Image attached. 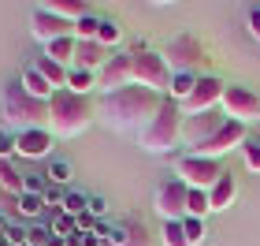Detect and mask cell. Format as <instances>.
<instances>
[{"instance_id": "obj_12", "label": "cell", "mask_w": 260, "mask_h": 246, "mask_svg": "<svg viewBox=\"0 0 260 246\" xmlns=\"http://www.w3.org/2000/svg\"><path fill=\"white\" fill-rule=\"evenodd\" d=\"M223 112L234 123H253L260 120V97L245 86H227L223 90Z\"/></svg>"}, {"instance_id": "obj_24", "label": "cell", "mask_w": 260, "mask_h": 246, "mask_svg": "<svg viewBox=\"0 0 260 246\" xmlns=\"http://www.w3.org/2000/svg\"><path fill=\"white\" fill-rule=\"evenodd\" d=\"M193 86H197V75H171V82H168V97H171L175 104H182V101L193 93Z\"/></svg>"}, {"instance_id": "obj_30", "label": "cell", "mask_w": 260, "mask_h": 246, "mask_svg": "<svg viewBox=\"0 0 260 246\" xmlns=\"http://www.w3.org/2000/svg\"><path fill=\"white\" fill-rule=\"evenodd\" d=\"M41 209H45V194H22L19 198V216H41Z\"/></svg>"}, {"instance_id": "obj_1", "label": "cell", "mask_w": 260, "mask_h": 246, "mask_svg": "<svg viewBox=\"0 0 260 246\" xmlns=\"http://www.w3.org/2000/svg\"><path fill=\"white\" fill-rule=\"evenodd\" d=\"M164 93H152L145 86H126L115 93H104L101 97V120L112 127V131H141V127L152 123V116L164 108Z\"/></svg>"}, {"instance_id": "obj_32", "label": "cell", "mask_w": 260, "mask_h": 246, "mask_svg": "<svg viewBox=\"0 0 260 246\" xmlns=\"http://www.w3.org/2000/svg\"><path fill=\"white\" fill-rule=\"evenodd\" d=\"M97 41L104 45V49H112V45H119L123 41V30L115 26V22H108V19H101V30H97Z\"/></svg>"}, {"instance_id": "obj_40", "label": "cell", "mask_w": 260, "mask_h": 246, "mask_svg": "<svg viewBox=\"0 0 260 246\" xmlns=\"http://www.w3.org/2000/svg\"><path fill=\"white\" fill-rule=\"evenodd\" d=\"M11 153H15V134H8V131H0V160H8Z\"/></svg>"}, {"instance_id": "obj_37", "label": "cell", "mask_w": 260, "mask_h": 246, "mask_svg": "<svg viewBox=\"0 0 260 246\" xmlns=\"http://www.w3.org/2000/svg\"><path fill=\"white\" fill-rule=\"evenodd\" d=\"M4 242H8V246H30V231H26V228H8Z\"/></svg>"}, {"instance_id": "obj_41", "label": "cell", "mask_w": 260, "mask_h": 246, "mask_svg": "<svg viewBox=\"0 0 260 246\" xmlns=\"http://www.w3.org/2000/svg\"><path fill=\"white\" fill-rule=\"evenodd\" d=\"M89 213H93V216H104V213H108V202H104L101 194H93V198H89Z\"/></svg>"}, {"instance_id": "obj_19", "label": "cell", "mask_w": 260, "mask_h": 246, "mask_svg": "<svg viewBox=\"0 0 260 246\" xmlns=\"http://www.w3.org/2000/svg\"><path fill=\"white\" fill-rule=\"evenodd\" d=\"M19 82H22V90H26L30 97H38V101H52V93H56V90L49 86V82L41 78V71H38V67H26Z\"/></svg>"}, {"instance_id": "obj_13", "label": "cell", "mask_w": 260, "mask_h": 246, "mask_svg": "<svg viewBox=\"0 0 260 246\" xmlns=\"http://www.w3.org/2000/svg\"><path fill=\"white\" fill-rule=\"evenodd\" d=\"M30 34H34L41 45H52V41L75 38V22L52 15V11H45V8H34V15H30Z\"/></svg>"}, {"instance_id": "obj_29", "label": "cell", "mask_w": 260, "mask_h": 246, "mask_svg": "<svg viewBox=\"0 0 260 246\" xmlns=\"http://www.w3.org/2000/svg\"><path fill=\"white\" fill-rule=\"evenodd\" d=\"M97 30H101V19L97 15H86L75 22V41H97Z\"/></svg>"}, {"instance_id": "obj_10", "label": "cell", "mask_w": 260, "mask_h": 246, "mask_svg": "<svg viewBox=\"0 0 260 246\" xmlns=\"http://www.w3.org/2000/svg\"><path fill=\"white\" fill-rule=\"evenodd\" d=\"M223 82L216 78V75H201L197 78V86H193V93L186 97L179 108H182V116H201V112H216V104H223Z\"/></svg>"}, {"instance_id": "obj_8", "label": "cell", "mask_w": 260, "mask_h": 246, "mask_svg": "<svg viewBox=\"0 0 260 246\" xmlns=\"http://www.w3.org/2000/svg\"><path fill=\"white\" fill-rule=\"evenodd\" d=\"M205 60L201 56V41L190 38V34H179V38H171L164 45V64H168L171 75H193V67Z\"/></svg>"}, {"instance_id": "obj_36", "label": "cell", "mask_w": 260, "mask_h": 246, "mask_svg": "<svg viewBox=\"0 0 260 246\" xmlns=\"http://www.w3.org/2000/svg\"><path fill=\"white\" fill-rule=\"evenodd\" d=\"M245 30L253 34V41H260V4H253L245 11Z\"/></svg>"}, {"instance_id": "obj_23", "label": "cell", "mask_w": 260, "mask_h": 246, "mask_svg": "<svg viewBox=\"0 0 260 246\" xmlns=\"http://www.w3.org/2000/svg\"><path fill=\"white\" fill-rule=\"evenodd\" d=\"M45 56L49 60H56L60 67H75V38H63V41H52V45H45Z\"/></svg>"}, {"instance_id": "obj_6", "label": "cell", "mask_w": 260, "mask_h": 246, "mask_svg": "<svg viewBox=\"0 0 260 246\" xmlns=\"http://www.w3.org/2000/svg\"><path fill=\"white\" fill-rule=\"evenodd\" d=\"M134 56V86H145L152 93H164L171 82V71L164 64V52H152V49H138L130 52Z\"/></svg>"}, {"instance_id": "obj_4", "label": "cell", "mask_w": 260, "mask_h": 246, "mask_svg": "<svg viewBox=\"0 0 260 246\" xmlns=\"http://www.w3.org/2000/svg\"><path fill=\"white\" fill-rule=\"evenodd\" d=\"M182 120H186L182 108L168 97V101H164V108L152 116V123L138 131V146L145 149V153H156V157L171 153L175 146H182Z\"/></svg>"}, {"instance_id": "obj_22", "label": "cell", "mask_w": 260, "mask_h": 246, "mask_svg": "<svg viewBox=\"0 0 260 246\" xmlns=\"http://www.w3.org/2000/svg\"><path fill=\"white\" fill-rule=\"evenodd\" d=\"M67 90L78 93V97H89V90H97V71H82V67H71L67 71Z\"/></svg>"}, {"instance_id": "obj_11", "label": "cell", "mask_w": 260, "mask_h": 246, "mask_svg": "<svg viewBox=\"0 0 260 246\" xmlns=\"http://www.w3.org/2000/svg\"><path fill=\"white\" fill-rule=\"evenodd\" d=\"M134 86V56L130 52H115L108 64L97 71V90L101 93H115V90H126Z\"/></svg>"}, {"instance_id": "obj_17", "label": "cell", "mask_w": 260, "mask_h": 246, "mask_svg": "<svg viewBox=\"0 0 260 246\" xmlns=\"http://www.w3.org/2000/svg\"><path fill=\"white\" fill-rule=\"evenodd\" d=\"M234 198H238V183H234V175H223V179L208 190L212 213H223V209H231V205H234Z\"/></svg>"}, {"instance_id": "obj_18", "label": "cell", "mask_w": 260, "mask_h": 246, "mask_svg": "<svg viewBox=\"0 0 260 246\" xmlns=\"http://www.w3.org/2000/svg\"><path fill=\"white\" fill-rule=\"evenodd\" d=\"M45 11H52V15H60L67 22H78V19H86L89 15V8L82 4V0H49V4H41Z\"/></svg>"}, {"instance_id": "obj_35", "label": "cell", "mask_w": 260, "mask_h": 246, "mask_svg": "<svg viewBox=\"0 0 260 246\" xmlns=\"http://www.w3.org/2000/svg\"><path fill=\"white\" fill-rule=\"evenodd\" d=\"M242 160H245V168H249V172L260 175V142H245L242 146Z\"/></svg>"}, {"instance_id": "obj_15", "label": "cell", "mask_w": 260, "mask_h": 246, "mask_svg": "<svg viewBox=\"0 0 260 246\" xmlns=\"http://www.w3.org/2000/svg\"><path fill=\"white\" fill-rule=\"evenodd\" d=\"M56 146V138L45 131V127H38V131H22L15 134V153L26 157V160H38V157H49Z\"/></svg>"}, {"instance_id": "obj_28", "label": "cell", "mask_w": 260, "mask_h": 246, "mask_svg": "<svg viewBox=\"0 0 260 246\" xmlns=\"http://www.w3.org/2000/svg\"><path fill=\"white\" fill-rule=\"evenodd\" d=\"M123 246H152L149 228L141 224V220H130V224H126V239H123Z\"/></svg>"}, {"instance_id": "obj_26", "label": "cell", "mask_w": 260, "mask_h": 246, "mask_svg": "<svg viewBox=\"0 0 260 246\" xmlns=\"http://www.w3.org/2000/svg\"><path fill=\"white\" fill-rule=\"evenodd\" d=\"M208 213H212L208 190H190V198H186V216H197V220H205Z\"/></svg>"}, {"instance_id": "obj_7", "label": "cell", "mask_w": 260, "mask_h": 246, "mask_svg": "<svg viewBox=\"0 0 260 246\" xmlns=\"http://www.w3.org/2000/svg\"><path fill=\"white\" fill-rule=\"evenodd\" d=\"M186 198H190V186L182 179H164L156 186V194H152V209H156V216L164 224H175V220H186Z\"/></svg>"}, {"instance_id": "obj_39", "label": "cell", "mask_w": 260, "mask_h": 246, "mask_svg": "<svg viewBox=\"0 0 260 246\" xmlns=\"http://www.w3.org/2000/svg\"><path fill=\"white\" fill-rule=\"evenodd\" d=\"M49 239H52V231H49V228H41V224H34V228H30V246H49Z\"/></svg>"}, {"instance_id": "obj_34", "label": "cell", "mask_w": 260, "mask_h": 246, "mask_svg": "<svg viewBox=\"0 0 260 246\" xmlns=\"http://www.w3.org/2000/svg\"><path fill=\"white\" fill-rule=\"evenodd\" d=\"M164 246H190V242H186V231H182V220L164 224Z\"/></svg>"}, {"instance_id": "obj_42", "label": "cell", "mask_w": 260, "mask_h": 246, "mask_svg": "<svg viewBox=\"0 0 260 246\" xmlns=\"http://www.w3.org/2000/svg\"><path fill=\"white\" fill-rule=\"evenodd\" d=\"M4 235H8V220L0 216V239H4Z\"/></svg>"}, {"instance_id": "obj_9", "label": "cell", "mask_w": 260, "mask_h": 246, "mask_svg": "<svg viewBox=\"0 0 260 246\" xmlns=\"http://www.w3.org/2000/svg\"><path fill=\"white\" fill-rule=\"evenodd\" d=\"M249 138H245V123H234V120H227L219 127L216 134L208 138V142H201L197 149H190L193 157H208V160H219V157H227L231 149H242Z\"/></svg>"}, {"instance_id": "obj_20", "label": "cell", "mask_w": 260, "mask_h": 246, "mask_svg": "<svg viewBox=\"0 0 260 246\" xmlns=\"http://www.w3.org/2000/svg\"><path fill=\"white\" fill-rule=\"evenodd\" d=\"M0 190L11 194V198H22V194H26V175H19L8 160H0Z\"/></svg>"}, {"instance_id": "obj_21", "label": "cell", "mask_w": 260, "mask_h": 246, "mask_svg": "<svg viewBox=\"0 0 260 246\" xmlns=\"http://www.w3.org/2000/svg\"><path fill=\"white\" fill-rule=\"evenodd\" d=\"M41 71V78L49 82L52 90H67V67H60L56 60H49V56H38V64H34Z\"/></svg>"}, {"instance_id": "obj_3", "label": "cell", "mask_w": 260, "mask_h": 246, "mask_svg": "<svg viewBox=\"0 0 260 246\" xmlns=\"http://www.w3.org/2000/svg\"><path fill=\"white\" fill-rule=\"evenodd\" d=\"M93 116H97V104L89 97H78L71 90H56L52 101H49V123H45V131L52 138H75L93 123Z\"/></svg>"}, {"instance_id": "obj_27", "label": "cell", "mask_w": 260, "mask_h": 246, "mask_svg": "<svg viewBox=\"0 0 260 246\" xmlns=\"http://www.w3.org/2000/svg\"><path fill=\"white\" fill-rule=\"evenodd\" d=\"M60 213H67V216H82V213H89V194H82V190H67Z\"/></svg>"}, {"instance_id": "obj_16", "label": "cell", "mask_w": 260, "mask_h": 246, "mask_svg": "<svg viewBox=\"0 0 260 246\" xmlns=\"http://www.w3.org/2000/svg\"><path fill=\"white\" fill-rule=\"evenodd\" d=\"M108 60L112 56L101 41H75V67H82V71H101Z\"/></svg>"}, {"instance_id": "obj_25", "label": "cell", "mask_w": 260, "mask_h": 246, "mask_svg": "<svg viewBox=\"0 0 260 246\" xmlns=\"http://www.w3.org/2000/svg\"><path fill=\"white\" fill-rule=\"evenodd\" d=\"M49 231H52L56 239L71 242V239H78V220H75V216H67V213H56V216H52V224H49Z\"/></svg>"}, {"instance_id": "obj_14", "label": "cell", "mask_w": 260, "mask_h": 246, "mask_svg": "<svg viewBox=\"0 0 260 246\" xmlns=\"http://www.w3.org/2000/svg\"><path fill=\"white\" fill-rule=\"evenodd\" d=\"M227 123L219 112H201V116H186L182 120V146L186 149H197L201 142H208L212 134L219 131V127Z\"/></svg>"}, {"instance_id": "obj_2", "label": "cell", "mask_w": 260, "mask_h": 246, "mask_svg": "<svg viewBox=\"0 0 260 246\" xmlns=\"http://www.w3.org/2000/svg\"><path fill=\"white\" fill-rule=\"evenodd\" d=\"M49 123V101H38L22 90V82H8L0 90V127L8 134H22V131H38Z\"/></svg>"}, {"instance_id": "obj_38", "label": "cell", "mask_w": 260, "mask_h": 246, "mask_svg": "<svg viewBox=\"0 0 260 246\" xmlns=\"http://www.w3.org/2000/svg\"><path fill=\"white\" fill-rule=\"evenodd\" d=\"M63 198H67V190H60V186H45V205L63 209Z\"/></svg>"}, {"instance_id": "obj_31", "label": "cell", "mask_w": 260, "mask_h": 246, "mask_svg": "<svg viewBox=\"0 0 260 246\" xmlns=\"http://www.w3.org/2000/svg\"><path fill=\"white\" fill-rule=\"evenodd\" d=\"M45 179H49L52 186H67L71 183V164L67 160H52L49 172H45Z\"/></svg>"}, {"instance_id": "obj_33", "label": "cell", "mask_w": 260, "mask_h": 246, "mask_svg": "<svg viewBox=\"0 0 260 246\" xmlns=\"http://www.w3.org/2000/svg\"><path fill=\"white\" fill-rule=\"evenodd\" d=\"M182 231H186V242H190V246H201V242H205V220L186 216V220H182Z\"/></svg>"}, {"instance_id": "obj_5", "label": "cell", "mask_w": 260, "mask_h": 246, "mask_svg": "<svg viewBox=\"0 0 260 246\" xmlns=\"http://www.w3.org/2000/svg\"><path fill=\"white\" fill-rule=\"evenodd\" d=\"M223 175H227V172L219 168V160H208V157L186 153V157L175 160V179H182L190 190H212Z\"/></svg>"}]
</instances>
